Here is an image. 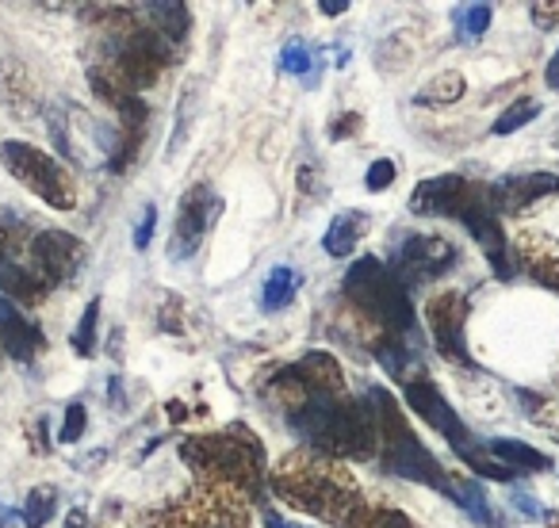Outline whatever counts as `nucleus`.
Listing matches in <instances>:
<instances>
[{"instance_id":"1","label":"nucleus","mask_w":559,"mask_h":528,"mask_svg":"<svg viewBox=\"0 0 559 528\" xmlns=\"http://www.w3.org/2000/svg\"><path fill=\"white\" fill-rule=\"evenodd\" d=\"M269 398L311 452L334 459L380 456L372 406L345 391V372L330 352H307L296 364H284L272 375Z\"/></svg>"},{"instance_id":"2","label":"nucleus","mask_w":559,"mask_h":528,"mask_svg":"<svg viewBox=\"0 0 559 528\" xmlns=\"http://www.w3.org/2000/svg\"><path fill=\"white\" fill-rule=\"evenodd\" d=\"M85 261V245L66 230H35L20 215H0V291L4 299L35 307L73 280Z\"/></svg>"},{"instance_id":"3","label":"nucleus","mask_w":559,"mask_h":528,"mask_svg":"<svg viewBox=\"0 0 559 528\" xmlns=\"http://www.w3.org/2000/svg\"><path fill=\"white\" fill-rule=\"evenodd\" d=\"M272 494L280 502L307 509L311 517L326 520L334 528H353L357 517L368 509L357 479L342 467V459L322 456V452L299 448L272 471Z\"/></svg>"},{"instance_id":"4","label":"nucleus","mask_w":559,"mask_h":528,"mask_svg":"<svg viewBox=\"0 0 559 528\" xmlns=\"http://www.w3.org/2000/svg\"><path fill=\"white\" fill-rule=\"evenodd\" d=\"M411 211L414 215H441V218H456L472 230V238L479 241L483 256L490 261V273L498 280H510L513 276V253L510 241L502 233L498 223V207L490 184L479 180H467L460 172H441L433 180H421L411 192Z\"/></svg>"},{"instance_id":"5","label":"nucleus","mask_w":559,"mask_h":528,"mask_svg":"<svg viewBox=\"0 0 559 528\" xmlns=\"http://www.w3.org/2000/svg\"><path fill=\"white\" fill-rule=\"evenodd\" d=\"M180 459L211 487H230L238 494L246 490L249 497H261L264 467L269 464H264V448L257 441V433H249L246 425L188 436L180 444Z\"/></svg>"},{"instance_id":"6","label":"nucleus","mask_w":559,"mask_h":528,"mask_svg":"<svg viewBox=\"0 0 559 528\" xmlns=\"http://www.w3.org/2000/svg\"><path fill=\"white\" fill-rule=\"evenodd\" d=\"M365 398L376 413V429H380L383 471L395 475V479H411V482H421V487H433V490H441V494H449V471L426 452V444L418 441L411 421L399 410L395 395H388L383 387H368Z\"/></svg>"},{"instance_id":"7","label":"nucleus","mask_w":559,"mask_h":528,"mask_svg":"<svg viewBox=\"0 0 559 528\" xmlns=\"http://www.w3.org/2000/svg\"><path fill=\"white\" fill-rule=\"evenodd\" d=\"M403 398H406V406H411V410L426 421V425H433L437 433L449 441V448L456 452V456L464 459L475 475H483V479H495V482H513V479H518V471H510L506 464H498V459L487 452V441H483V436H475L472 429L464 425V418L452 410L449 398L437 391V383H429V380H421V375H418V380L403 383Z\"/></svg>"},{"instance_id":"8","label":"nucleus","mask_w":559,"mask_h":528,"mask_svg":"<svg viewBox=\"0 0 559 528\" xmlns=\"http://www.w3.org/2000/svg\"><path fill=\"white\" fill-rule=\"evenodd\" d=\"M0 161L20 184L32 195H39L47 207L55 211H73L78 207V180L66 172V165H58L50 154L35 149L32 142H4L0 146Z\"/></svg>"},{"instance_id":"9","label":"nucleus","mask_w":559,"mask_h":528,"mask_svg":"<svg viewBox=\"0 0 559 528\" xmlns=\"http://www.w3.org/2000/svg\"><path fill=\"white\" fill-rule=\"evenodd\" d=\"M162 528H249V513L238 490L203 482L162 513Z\"/></svg>"},{"instance_id":"10","label":"nucleus","mask_w":559,"mask_h":528,"mask_svg":"<svg viewBox=\"0 0 559 528\" xmlns=\"http://www.w3.org/2000/svg\"><path fill=\"white\" fill-rule=\"evenodd\" d=\"M456 264V245L449 238H437V233H406L399 241L395 256H391V273L399 276L406 291L421 288V284L437 280Z\"/></svg>"},{"instance_id":"11","label":"nucleus","mask_w":559,"mask_h":528,"mask_svg":"<svg viewBox=\"0 0 559 528\" xmlns=\"http://www.w3.org/2000/svg\"><path fill=\"white\" fill-rule=\"evenodd\" d=\"M223 215V200L215 195L211 184H192L180 195V211H177V226H173V241H169V256L173 261H185L200 249V241L207 238V230L218 223Z\"/></svg>"},{"instance_id":"12","label":"nucleus","mask_w":559,"mask_h":528,"mask_svg":"<svg viewBox=\"0 0 559 528\" xmlns=\"http://www.w3.org/2000/svg\"><path fill=\"white\" fill-rule=\"evenodd\" d=\"M426 326L433 337L437 352H441L449 364H464L472 368V352H467V299L460 291H441L426 303Z\"/></svg>"},{"instance_id":"13","label":"nucleus","mask_w":559,"mask_h":528,"mask_svg":"<svg viewBox=\"0 0 559 528\" xmlns=\"http://www.w3.org/2000/svg\"><path fill=\"white\" fill-rule=\"evenodd\" d=\"M559 192V177L556 172H510V177L495 180L490 184V195H495V207L498 215H521L525 207H533L536 200L544 195H556Z\"/></svg>"},{"instance_id":"14","label":"nucleus","mask_w":559,"mask_h":528,"mask_svg":"<svg viewBox=\"0 0 559 528\" xmlns=\"http://www.w3.org/2000/svg\"><path fill=\"white\" fill-rule=\"evenodd\" d=\"M518 264L536 284H544V288H551L559 296V241H551L548 233H540V230L521 233Z\"/></svg>"},{"instance_id":"15","label":"nucleus","mask_w":559,"mask_h":528,"mask_svg":"<svg viewBox=\"0 0 559 528\" xmlns=\"http://www.w3.org/2000/svg\"><path fill=\"white\" fill-rule=\"evenodd\" d=\"M43 349H47L43 329L32 326L9 299L0 296V352H9L12 360H35Z\"/></svg>"},{"instance_id":"16","label":"nucleus","mask_w":559,"mask_h":528,"mask_svg":"<svg viewBox=\"0 0 559 528\" xmlns=\"http://www.w3.org/2000/svg\"><path fill=\"white\" fill-rule=\"evenodd\" d=\"M449 497L460 505V509L467 513V517L475 520L479 528H506L502 513L495 509V505L487 502V494H483V482L472 479V475H449Z\"/></svg>"},{"instance_id":"17","label":"nucleus","mask_w":559,"mask_h":528,"mask_svg":"<svg viewBox=\"0 0 559 528\" xmlns=\"http://www.w3.org/2000/svg\"><path fill=\"white\" fill-rule=\"evenodd\" d=\"M0 104L16 119H27L35 111V85L27 77L24 62H16V58L0 62Z\"/></svg>"},{"instance_id":"18","label":"nucleus","mask_w":559,"mask_h":528,"mask_svg":"<svg viewBox=\"0 0 559 528\" xmlns=\"http://www.w3.org/2000/svg\"><path fill=\"white\" fill-rule=\"evenodd\" d=\"M365 230H368L365 211H342V215H334V223L326 226V233H322V249L342 261V256H349L353 249H357V241L365 238Z\"/></svg>"},{"instance_id":"19","label":"nucleus","mask_w":559,"mask_h":528,"mask_svg":"<svg viewBox=\"0 0 559 528\" xmlns=\"http://www.w3.org/2000/svg\"><path fill=\"white\" fill-rule=\"evenodd\" d=\"M487 452L510 471H548L551 467V459L544 452H536L525 441H513V436H487Z\"/></svg>"},{"instance_id":"20","label":"nucleus","mask_w":559,"mask_h":528,"mask_svg":"<svg viewBox=\"0 0 559 528\" xmlns=\"http://www.w3.org/2000/svg\"><path fill=\"white\" fill-rule=\"evenodd\" d=\"M299 288H304V273H296V268H288V264H276L261 284V311L276 314V311H284V307H292L299 296Z\"/></svg>"},{"instance_id":"21","label":"nucleus","mask_w":559,"mask_h":528,"mask_svg":"<svg viewBox=\"0 0 559 528\" xmlns=\"http://www.w3.org/2000/svg\"><path fill=\"white\" fill-rule=\"evenodd\" d=\"M280 73H288V77H311L307 85H319V50L304 39H292L288 47L280 50Z\"/></svg>"},{"instance_id":"22","label":"nucleus","mask_w":559,"mask_h":528,"mask_svg":"<svg viewBox=\"0 0 559 528\" xmlns=\"http://www.w3.org/2000/svg\"><path fill=\"white\" fill-rule=\"evenodd\" d=\"M464 88H467V81H464V73H437L429 85H421L418 88V96H414V104H433V108H449V104H456L460 96H464Z\"/></svg>"},{"instance_id":"23","label":"nucleus","mask_w":559,"mask_h":528,"mask_svg":"<svg viewBox=\"0 0 559 528\" xmlns=\"http://www.w3.org/2000/svg\"><path fill=\"white\" fill-rule=\"evenodd\" d=\"M490 20H495L490 4H456V9H452V24H456V35L464 43H475L479 35H487Z\"/></svg>"},{"instance_id":"24","label":"nucleus","mask_w":559,"mask_h":528,"mask_svg":"<svg viewBox=\"0 0 559 528\" xmlns=\"http://www.w3.org/2000/svg\"><path fill=\"white\" fill-rule=\"evenodd\" d=\"M55 509H58V490L35 487L32 494H27V502L20 505V520H24V528H43L50 517H55Z\"/></svg>"},{"instance_id":"25","label":"nucleus","mask_w":559,"mask_h":528,"mask_svg":"<svg viewBox=\"0 0 559 528\" xmlns=\"http://www.w3.org/2000/svg\"><path fill=\"white\" fill-rule=\"evenodd\" d=\"M540 116V100H533V96H521V100H513L510 108L502 111V116L495 119V134H513L521 131L525 123H533V119Z\"/></svg>"},{"instance_id":"26","label":"nucleus","mask_w":559,"mask_h":528,"mask_svg":"<svg viewBox=\"0 0 559 528\" xmlns=\"http://www.w3.org/2000/svg\"><path fill=\"white\" fill-rule=\"evenodd\" d=\"M353 528H414V520L403 509H391V505H368Z\"/></svg>"},{"instance_id":"27","label":"nucleus","mask_w":559,"mask_h":528,"mask_svg":"<svg viewBox=\"0 0 559 528\" xmlns=\"http://www.w3.org/2000/svg\"><path fill=\"white\" fill-rule=\"evenodd\" d=\"M96 322H100V299H93L78 322V334H73V349H78V357H93L96 352Z\"/></svg>"},{"instance_id":"28","label":"nucleus","mask_w":559,"mask_h":528,"mask_svg":"<svg viewBox=\"0 0 559 528\" xmlns=\"http://www.w3.org/2000/svg\"><path fill=\"white\" fill-rule=\"evenodd\" d=\"M85 425H88L85 403H70V406H66L62 429H58V441H62V444H78L81 436H85Z\"/></svg>"},{"instance_id":"29","label":"nucleus","mask_w":559,"mask_h":528,"mask_svg":"<svg viewBox=\"0 0 559 528\" xmlns=\"http://www.w3.org/2000/svg\"><path fill=\"white\" fill-rule=\"evenodd\" d=\"M391 184H395V161H391V157H380V161L368 165V172H365L368 192H388Z\"/></svg>"},{"instance_id":"30","label":"nucleus","mask_w":559,"mask_h":528,"mask_svg":"<svg viewBox=\"0 0 559 528\" xmlns=\"http://www.w3.org/2000/svg\"><path fill=\"white\" fill-rule=\"evenodd\" d=\"M510 505H518V513L525 520H544V517H548V509H544V505L536 502L528 490H521V487H510Z\"/></svg>"},{"instance_id":"31","label":"nucleus","mask_w":559,"mask_h":528,"mask_svg":"<svg viewBox=\"0 0 559 528\" xmlns=\"http://www.w3.org/2000/svg\"><path fill=\"white\" fill-rule=\"evenodd\" d=\"M154 230H157V207L154 203H146L139 226H134V249H146L150 241H154Z\"/></svg>"},{"instance_id":"32","label":"nucleus","mask_w":559,"mask_h":528,"mask_svg":"<svg viewBox=\"0 0 559 528\" xmlns=\"http://www.w3.org/2000/svg\"><path fill=\"white\" fill-rule=\"evenodd\" d=\"M528 16H533V24L540 27V32H548V27H559V4L536 0V4H528Z\"/></svg>"},{"instance_id":"33","label":"nucleus","mask_w":559,"mask_h":528,"mask_svg":"<svg viewBox=\"0 0 559 528\" xmlns=\"http://www.w3.org/2000/svg\"><path fill=\"white\" fill-rule=\"evenodd\" d=\"M544 81H548V88H559V47H556V55H551V62H548V73H544Z\"/></svg>"},{"instance_id":"34","label":"nucleus","mask_w":559,"mask_h":528,"mask_svg":"<svg viewBox=\"0 0 559 528\" xmlns=\"http://www.w3.org/2000/svg\"><path fill=\"white\" fill-rule=\"evenodd\" d=\"M319 9L326 12V16H342V12L349 9V0H322Z\"/></svg>"},{"instance_id":"35","label":"nucleus","mask_w":559,"mask_h":528,"mask_svg":"<svg viewBox=\"0 0 559 528\" xmlns=\"http://www.w3.org/2000/svg\"><path fill=\"white\" fill-rule=\"evenodd\" d=\"M264 525H269V528H304V525H292V520L276 517V513H264Z\"/></svg>"},{"instance_id":"36","label":"nucleus","mask_w":559,"mask_h":528,"mask_svg":"<svg viewBox=\"0 0 559 528\" xmlns=\"http://www.w3.org/2000/svg\"><path fill=\"white\" fill-rule=\"evenodd\" d=\"M66 528H85V509H81V505L70 513V520H66Z\"/></svg>"},{"instance_id":"37","label":"nucleus","mask_w":559,"mask_h":528,"mask_svg":"<svg viewBox=\"0 0 559 528\" xmlns=\"http://www.w3.org/2000/svg\"><path fill=\"white\" fill-rule=\"evenodd\" d=\"M544 520H548L551 528H559V517H551V513H548V517H544Z\"/></svg>"},{"instance_id":"38","label":"nucleus","mask_w":559,"mask_h":528,"mask_svg":"<svg viewBox=\"0 0 559 528\" xmlns=\"http://www.w3.org/2000/svg\"><path fill=\"white\" fill-rule=\"evenodd\" d=\"M0 528H4V520H0Z\"/></svg>"},{"instance_id":"39","label":"nucleus","mask_w":559,"mask_h":528,"mask_svg":"<svg viewBox=\"0 0 559 528\" xmlns=\"http://www.w3.org/2000/svg\"><path fill=\"white\" fill-rule=\"evenodd\" d=\"M0 357H4V352H0Z\"/></svg>"}]
</instances>
